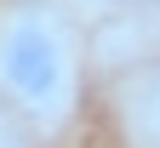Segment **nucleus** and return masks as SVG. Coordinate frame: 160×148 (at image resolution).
<instances>
[{
  "mask_svg": "<svg viewBox=\"0 0 160 148\" xmlns=\"http://www.w3.org/2000/svg\"><path fill=\"white\" fill-rule=\"evenodd\" d=\"M0 103L52 137L80 108V34L57 6H12L0 17Z\"/></svg>",
  "mask_w": 160,
  "mask_h": 148,
  "instance_id": "f257e3e1",
  "label": "nucleus"
}]
</instances>
